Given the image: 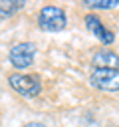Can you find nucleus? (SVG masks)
<instances>
[{
	"label": "nucleus",
	"instance_id": "8",
	"mask_svg": "<svg viewBox=\"0 0 119 127\" xmlns=\"http://www.w3.org/2000/svg\"><path fill=\"white\" fill-rule=\"evenodd\" d=\"M81 4L91 10H111L119 6V0H83Z\"/></svg>",
	"mask_w": 119,
	"mask_h": 127
},
{
	"label": "nucleus",
	"instance_id": "4",
	"mask_svg": "<svg viewBox=\"0 0 119 127\" xmlns=\"http://www.w3.org/2000/svg\"><path fill=\"white\" fill-rule=\"evenodd\" d=\"M89 83L101 91H119V69H93Z\"/></svg>",
	"mask_w": 119,
	"mask_h": 127
},
{
	"label": "nucleus",
	"instance_id": "7",
	"mask_svg": "<svg viewBox=\"0 0 119 127\" xmlns=\"http://www.w3.org/2000/svg\"><path fill=\"white\" fill-rule=\"evenodd\" d=\"M24 6V0H0V18L14 16Z\"/></svg>",
	"mask_w": 119,
	"mask_h": 127
},
{
	"label": "nucleus",
	"instance_id": "3",
	"mask_svg": "<svg viewBox=\"0 0 119 127\" xmlns=\"http://www.w3.org/2000/svg\"><path fill=\"white\" fill-rule=\"evenodd\" d=\"M36 58V46L32 42H18L10 48L8 52V60L16 69H28L32 67Z\"/></svg>",
	"mask_w": 119,
	"mask_h": 127
},
{
	"label": "nucleus",
	"instance_id": "9",
	"mask_svg": "<svg viewBox=\"0 0 119 127\" xmlns=\"http://www.w3.org/2000/svg\"><path fill=\"white\" fill-rule=\"evenodd\" d=\"M24 127H48V125H44V123H40V121H32V123H26Z\"/></svg>",
	"mask_w": 119,
	"mask_h": 127
},
{
	"label": "nucleus",
	"instance_id": "1",
	"mask_svg": "<svg viewBox=\"0 0 119 127\" xmlns=\"http://www.w3.org/2000/svg\"><path fill=\"white\" fill-rule=\"evenodd\" d=\"M8 83L16 93H20L22 97H28V99L38 97L40 91H42V81H40V77L36 73L14 71V73L8 75Z\"/></svg>",
	"mask_w": 119,
	"mask_h": 127
},
{
	"label": "nucleus",
	"instance_id": "6",
	"mask_svg": "<svg viewBox=\"0 0 119 127\" xmlns=\"http://www.w3.org/2000/svg\"><path fill=\"white\" fill-rule=\"evenodd\" d=\"M91 65L93 69H119V54L103 48L95 52V56L91 58Z\"/></svg>",
	"mask_w": 119,
	"mask_h": 127
},
{
	"label": "nucleus",
	"instance_id": "5",
	"mask_svg": "<svg viewBox=\"0 0 119 127\" xmlns=\"http://www.w3.org/2000/svg\"><path fill=\"white\" fill-rule=\"evenodd\" d=\"M83 22H85V28L103 44V46H111L113 42H115V34L101 22V18L97 16V14H93V12H89V14H85V18H83Z\"/></svg>",
	"mask_w": 119,
	"mask_h": 127
},
{
	"label": "nucleus",
	"instance_id": "2",
	"mask_svg": "<svg viewBox=\"0 0 119 127\" xmlns=\"http://www.w3.org/2000/svg\"><path fill=\"white\" fill-rule=\"evenodd\" d=\"M38 26L44 32H61L67 26L65 10L60 6H54V4L42 6L38 12Z\"/></svg>",
	"mask_w": 119,
	"mask_h": 127
}]
</instances>
